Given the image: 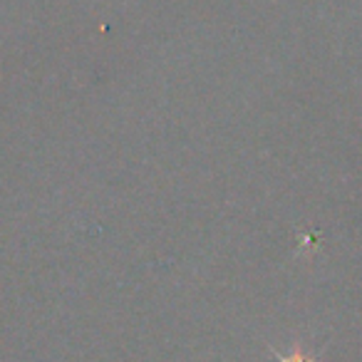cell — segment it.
Wrapping results in <instances>:
<instances>
[{"label":"cell","mask_w":362,"mask_h":362,"mask_svg":"<svg viewBox=\"0 0 362 362\" xmlns=\"http://www.w3.org/2000/svg\"><path fill=\"white\" fill-rule=\"evenodd\" d=\"M281 362H310L305 355H300V352H293V355L288 357H281Z\"/></svg>","instance_id":"1"}]
</instances>
